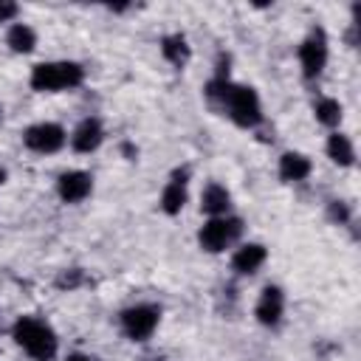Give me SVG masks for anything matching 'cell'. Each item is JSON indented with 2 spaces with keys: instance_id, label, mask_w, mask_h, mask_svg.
<instances>
[{
  "instance_id": "5",
  "label": "cell",
  "mask_w": 361,
  "mask_h": 361,
  "mask_svg": "<svg viewBox=\"0 0 361 361\" xmlns=\"http://www.w3.org/2000/svg\"><path fill=\"white\" fill-rule=\"evenodd\" d=\"M161 322V310L155 305H133L121 310V330L130 341H147Z\"/></svg>"
},
{
  "instance_id": "12",
  "label": "cell",
  "mask_w": 361,
  "mask_h": 361,
  "mask_svg": "<svg viewBox=\"0 0 361 361\" xmlns=\"http://www.w3.org/2000/svg\"><path fill=\"white\" fill-rule=\"evenodd\" d=\"M265 257H268L265 245H259V243H243V245L234 251V257H231V268H234L240 276H251V274H257V271L262 268Z\"/></svg>"
},
{
  "instance_id": "22",
  "label": "cell",
  "mask_w": 361,
  "mask_h": 361,
  "mask_svg": "<svg viewBox=\"0 0 361 361\" xmlns=\"http://www.w3.org/2000/svg\"><path fill=\"white\" fill-rule=\"evenodd\" d=\"M3 180H6V169L0 166V183H3Z\"/></svg>"
},
{
  "instance_id": "15",
  "label": "cell",
  "mask_w": 361,
  "mask_h": 361,
  "mask_svg": "<svg viewBox=\"0 0 361 361\" xmlns=\"http://www.w3.org/2000/svg\"><path fill=\"white\" fill-rule=\"evenodd\" d=\"M161 54H164V59L169 65L183 68L189 62V42H186V37L183 34H166L161 39Z\"/></svg>"
},
{
  "instance_id": "20",
  "label": "cell",
  "mask_w": 361,
  "mask_h": 361,
  "mask_svg": "<svg viewBox=\"0 0 361 361\" xmlns=\"http://www.w3.org/2000/svg\"><path fill=\"white\" fill-rule=\"evenodd\" d=\"M79 282V271H71V274H62L59 276V288H73Z\"/></svg>"
},
{
  "instance_id": "16",
  "label": "cell",
  "mask_w": 361,
  "mask_h": 361,
  "mask_svg": "<svg viewBox=\"0 0 361 361\" xmlns=\"http://www.w3.org/2000/svg\"><path fill=\"white\" fill-rule=\"evenodd\" d=\"M6 42H8V48H11L14 54H31L34 45H37V34H34L31 25L14 23V25L8 28V34H6Z\"/></svg>"
},
{
  "instance_id": "13",
  "label": "cell",
  "mask_w": 361,
  "mask_h": 361,
  "mask_svg": "<svg viewBox=\"0 0 361 361\" xmlns=\"http://www.w3.org/2000/svg\"><path fill=\"white\" fill-rule=\"evenodd\" d=\"M228 209H231L228 189L220 183H209L200 195V212H206L209 217H223V214H228Z\"/></svg>"
},
{
  "instance_id": "18",
  "label": "cell",
  "mask_w": 361,
  "mask_h": 361,
  "mask_svg": "<svg viewBox=\"0 0 361 361\" xmlns=\"http://www.w3.org/2000/svg\"><path fill=\"white\" fill-rule=\"evenodd\" d=\"M313 116H316L319 124L336 127V124L341 121V104H338L336 99H330V96H322V99L313 104Z\"/></svg>"
},
{
  "instance_id": "17",
  "label": "cell",
  "mask_w": 361,
  "mask_h": 361,
  "mask_svg": "<svg viewBox=\"0 0 361 361\" xmlns=\"http://www.w3.org/2000/svg\"><path fill=\"white\" fill-rule=\"evenodd\" d=\"M327 158L338 166H350L355 161V149H353V141L344 135V133H333L327 138Z\"/></svg>"
},
{
  "instance_id": "9",
  "label": "cell",
  "mask_w": 361,
  "mask_h": 361,
  "mask_svg": "<svg viewBox=\"0 0 361 361\" xmlns=\"http://www.w3.org/2000/svg\"><path fill=\"white\" fill-rule=\"evenodd\" d=\"M257 322L265 324V327H276L282 322V313H285V293L282 288L276 285H265L262 293H259V302H257Z\"/></svg>"
},
{
  "instance_id": "4",
  "label": "cell",
  "mask_w": 361,
  "mask_h": 361,
  "mask_svg": "<svg viewBox=\"0 0 361 361\" xmlns=\"http://www.w3.org/2000/svg\"><path fill=\"white\" fill-rule=\"evenodd\" d=\"M240 234H243V220L231 217V214H223V217H209L203 223V228L197 231V243H200L203 251L220 254L228 245H234L240 240Z\"/></svg>"
},
{
  "instance_id": "14",
  "label": "cell",
  "mask_w": 361,
  "mask_h": 361,
  "mask_svg": "<svg viewBox=\"0 0 361 361\" xmlns=\"http://www.w3.org/2000/svg\"><path fill=\"white\" fill-rule=\"evenodd\" d=\"M310 175V158L302 152H285L279 158V178L288 183H299Z\"/></svg>"
},
{
  "instance_id": "3",
  "label": "cell",
  "mask_w": 361,
  "mask_h": 361,
  "mask_svg": "<svg viewBox=\"0 0 361 361\" xmlns=\"http://www.w3.org/2000/svg\"><path fill=\"white\" fill-rule=\"evenodd\" d=\"M223 110L228 113V118L237 124V127H257L262 121V104H259V96L254 87L248 85H231L228 87V96L223 102Z\"/></svg>"
},
{
  "instance_id": "21",
  "label": "cell",
  "mask_w": 361,
  "mask_h": 361,
  "mask_svg": "<svg viewBox=\"0 0 361 361\" xmlns=\"http://www.w3.org/2000/svg\"><path fill=\"white\" fill-rule=\"evenodd\" d=\"M65 361H93V358H90V355H85V353H71Z\"/></svg>"
},
{
  "instance_id": "7",
  "label": "cell",
  "mask_w": 361,
  "mask_h": 361,
  "mask_svg": "<svg viewBox=\"0 0 361 361\" xmlns=\"http://www.w3.org/2000/svg\"><path fill=\"white\" fill-rule=\"evenodd\" d=\"M299 65H302V73L307 79H316L322 76L324 65H327V37L322 28H313L302 45H299Z\"/></svg>"
},
{
  "instance_id": "2",
  "label": "cell",
  "mask_w": 361,
  "mask_h": 361,
  "mask_svg": "<svg viewBox=\"0 0 361 361\" xmlns=\"http://www.w3.org/2000/svg\"><path fill=\"white\" fill-rule=\"evenodd\" d=\"M85 79V68L79 62L71 59H56V62H39L31 71V87L39 93H59V90H71L76 85H82Z\"/></svg>"
},
{
  "instance_id": "1",
  "label": "cell",
  "mask_w": 361,
  "mask_h": 361,
  "mask_svg": "<svg viewBox=\"0 0 361 361\" xmlns=\"http://www.w3.org/2000/svg\"><path fill=\"white\" fill-rule=\"evenodd\" d=\"M11 336H14L17 347H23L34 361H54V355L59 350L54 327L37 316H20L11 327Z\"/></svg>"
},
{
  "instance_id": "11",
  "label": "cell",
  "mask_w": 361,
  "mask_h": 361,
  "mask_svg": "<svg viewBox=\"0 0 361 361\" xmlns=\"http://www.w3.org/2000/svg\"><path fill=\"white\" fill-rule=\"evenodd\" d=\"M102 141H104V127H102L99 118H82L76 124V130L71 133V147L76 152H85V155L93 152V149H99Z\"/></svg>"
},
{
  "instance_id": "23",
  "label": "cell",
  "mask_w": 361,
  "mask_h": 361,
  "mask_svg": "<svg viewBox=\"0 0 361 361\" xmlns=\"http://www.w3.org/2000/svg\"><path fill=\"white\" fill-rule=\"evenodd\" d=\"M0 121H3V110H0Z\"/></svg>"
},
{
  "instance_id": "6",
  "label": "cell",
  "mask_w": 361,
  "mask_h": 361,
  "mask_svg": "<svg viewBox=\"0 0 361 361\" xmlns=\"http://www.w3.org/2000/svg\"><path fill=\"white\" fill-rule=\"evenodd\" d=\"M65 141H68V133L56 121H37L23 133V144L37 155H51L62 149Z\"/></svg>"
},
{
  "instance_id": "8",
  "label": "cell",
  "mask_w": 361,
  "mask_h": 361,
  "mask_svg": "<svg viewBox=\"0 0 361 361\" xmlns=\"http://www.w3.org/2000/svg\"><path fill=\"white\" fill-rule=\"evenodd\" d=\"M93 192V178L85 169H68L56 178V195L65 203H82Z\"/></svg>"
},
{
  "instance_id": "10",
  "label": "cell",
  "mask_w": 361,
  "mask_h": 361,
  "mask_svg": "<svg viewBox=\"0 0 361 361\" xmlns=\"http://www.w3.org/2000/svg\"><path fill=\"white\" fill-rule=\"evenodd\" d=\"M189 172L186 169H175L172 178L166 180L164 192H161V209L166 214H178L186 206V195H189Z\"/></svg>"
},
{
  "instance_id": "19",
  "label": "cell",
  "mask_w": 361,
  "mask_h": 361,
  "mask_svg": "<svg viewBox=\"0 0 361 361\" xmlns=\"http://www.w3.org/2000/svg\"><path fill=\"white\" fill-rule=\"evenodd\" d=\"M14 17H17V6L0 0V23H8V20H14Z\"/></svg>"
}]
</instances>
